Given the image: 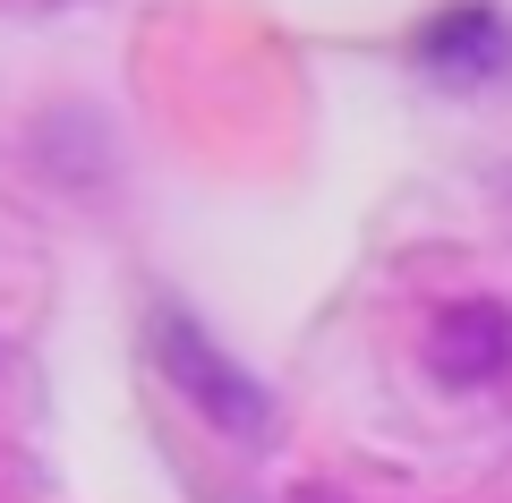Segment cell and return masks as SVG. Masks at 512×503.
I'll use <instances>...</instances> for the list:
<instances>
[{
	"mask_svg": "<svg viewBox=\"0 0 512 503\" xmlns=\"http://www.w3.org/2000/svg\"><path fill=\"white\" fill-rule=\"evenodd\" d=\"M299 503H333V495H299Z\"/></svg>",
	"mask_w": 512,
	"mask_h": 503,
	"instance_id": "cell-4",
	"label": "cell"
},
{
	"mask_svg": "<svg viewBox=\"0 0 512 503\" xmlns=\"http://www.w3.org/2000/svg\"><path fill=\"white\" fill-rule=\"evenodd\" d=\"M512 60V26L495 9H444L419 26V69L436 77H495Z\"/></svg>",
	"mask_w": 512,
	"mask_h": 503,
	"instance_id": "cell-3",
	"label": "cell"
},
{
	"mask_svg": "<svg viewBox=\"0 0 512 503\" xmlns=\"http://www.w3.org/2000/svg\"><path fill=\"white\" fill-rule=\"evenodd\" d=\"M427 376L461 384V393L512 376V307L504 299H444L427 316Z\"/></svg>",
	"mask_w": 512,
	"mask_h": 503,
	"instance_id": "cell-1",
	"label": "cell"
},
{
	"mask_svg": "<svg viewBox=\"0 0 512 503\" xmlns=\"http://www.w3.org/2000/svg\"><path fill=\"white\" fill-rule=\"evenodd\" d=\"M154 350H163V367L180 376V393L197 401L205 418H222V427H239V435H248V427H265V393H256V384L239 376V367L222 359L214 342H197V333H188L180 316H163V324H154Z\"/></svg>",
	"mask_w": 512,
	"mask_h": 503,
	"instance_id": "cell-2",
	"label": "cell"
}]
</instances>
